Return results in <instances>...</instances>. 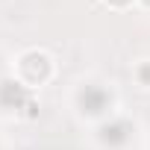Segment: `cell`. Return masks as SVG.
Returning a JSON list of instances; mask_svg holds the SVG:
<instances>
[{
    "label": "cell",
    "mask_w": 150,
    "mask_h": 150,
    "mask_svg": "<svg viewBox=\"0 0 150 150\" xmlns=\"http://www.w3.org/2000/svg\"><path fill=\"white\" fill-rule=\"evenodd\" d=\"M132 80H135L138 88L150 91V59H138V62H132Z\"/></svg>",
    "instance_id": "obj_2"
},
{
    "label": "cell",
    "mask_w": 150,
    "mask_h": 150,
    "mask_svg": "<svg viewBox=\"0 0 150 150\" xmlns=\"http://www.w3.org/2000/svg\"><path fill=\"white\" fill-rule=\"evenodd\" d=\"M103 6H109L112 12H127L135 6V0H103Z\"/></svg>",
    "instance_id": "obj_3"
},
{
    "label": "cell",
    "mask_w": 150,
    "mask_h": 150,
    "mask_svg": "<svg viewBox=\"0 0 150 150\" xmlns=\"http://www.w3.org/2000/svg\"><path fill=\"white\" fill-rule=\"evenodd\" d=\"M15 77L30 88H41L56 77V59L41 47H30L15 59Z\"/></svg>",
    "instance_id": "obj_1"
}]
</instances>
